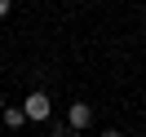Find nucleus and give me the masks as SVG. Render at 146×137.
<instances>
[{
    "label": "nucleus",
    "mask_w": 146,
    "mask_h": 137,
    "mask_svg": "<svg viewBox=\"0 0 146 137\" xmlns=\"http://www.w3.org/2000/svg\"><path fill=\"white\" fill-rule=\"evenodd\" d=\"M49 111H53V102H49V93H27V102H22V115L27 119H49Z\"/></svg>",
    "instance_id": "nucleus-1"
},
{
    "label": "nucleus",
    "mask_w": 146,
    "mask_h": 137,
    "mask_svg": "<svg viewBox=\"0 0 146 137\" xmlns=\"http://www.w3.org/2000/svg\"><path fill=\"white\" fill-rule=\"evenodd\" d=\"M0 119H5L9 128H18V124H22L27 115H22V106H9V111H0Z\"/></svg>",
    "instance_id": "nucleus-3"
},
{
    "label": "nucleus",
    "mask_w": 146,
    "mask_h": 137,
    "mask_svg": "<svg viewBox=\"0 0 146 137\" xmlns=\"http://www.w3.org/2000/svg\"><path fill=\"white\" fill-rule=\"evenodd\" d=\"M89 119H93V111L84 106V102H75V106H71V128H84Z\"/></svg>",
    "instance_id": "nucleus-2"
},
{
    "label": "nucleus",
    "mask_w": 146,
    "mask_h": 137,
    "mask_svg": "<svg viewBox=\"0 0 146 137\" xmlns=\"http://www.w3.org/2000/svg\"><path fill=\"white\" fill-rule=\"evenodd\" d=\"M58 137H75V133H58Z\"/></svg>",
    "instance_id": "nucleus-6"
},
{
    "label": "nucleus",
    "mask_w": 146,
    "mask_h": 137,
    "mask_svg": "<svg viewBox=\"0 0 146 137\" xmlns=\"http://www.w3.org/2000/svg\"><path fill=\"white\" fill-rule=\"evenodd\" d=\"M102 137H124V133H115V128H111V133H102Z\"/></svg>",
    "instance_id": "nucleus-5"
},
{
    "label": "nucleus",
    "mask_w": 146,
    "mask_h": 137,
    "mask_svg": "<svg viewBox=\"0 0 146 137\" xmlns=\"http://www.w3.org/2000/svg\"><path fill=\"white\" fill-rule=\"evenodd\" d=\"M0 111H5V102H0Z\"/></svg>",
    "instance_id": "nucleus-7"
},
{
    "label": "nucleus",
    "mask_w": 146,
    "mask_h": 137,
    "mask_svg": "<svg viewBox=\"0 0 146 137\" xmlns=\"http://www.w3.org/2000/svg\"><path fill=\"white\" fill-rule=\"evenodd\" d=\"M9 5H13V0H0V18H5V13H9Z\"/></svg>",
    "instance_id": "nucleus-4"
}]
</instances>
